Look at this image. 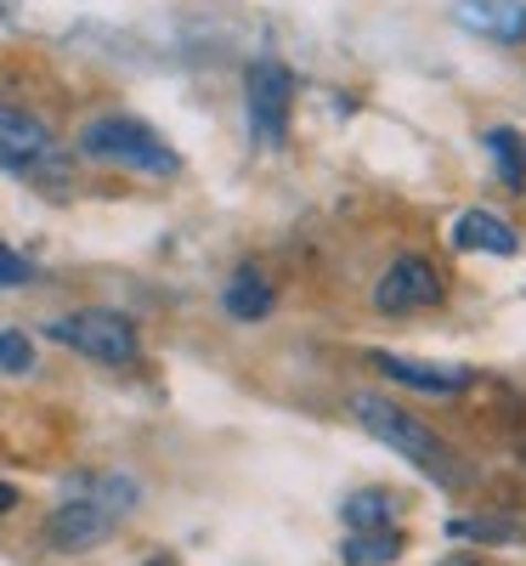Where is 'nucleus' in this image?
<instances>
[{
    "mask_svg": "<svg viewBox=\"0 0 526 566\" xmlns=\"http://www.w3.org/2000/svg\"><path fill=\"white\" fill-rule=\"evenodd\" d=\"M351 413H357V424L368 437H379L386 448H397L408 464H419L430 482H442V488H464L470 482V470L459 464V453L430 431L424 419H413L408 408H397V402H386V397H374V391H362V397H351Z\"/></svg>",
    "mask_w": 526,
    "mask_h": 566,
    "instance_id": "nucleus-1",
    "label": "nucleus"
},
{
    "mask_svg": "<svg viewBox=\"0 0 526 566\" xmlns=\"http://www.w3.org/2000/svg\"><path fill=\"white\" fill-rule=\"evenodd\" d=\"M141 499V488L130 482V476H119V470H108V476H91V482H80L57 510H52V522H45V538H52L57 549H97L125 515H130V504Z\"/></svg>",
    "mask_w": 526,
    "mask_h": 566,
    "instance_id": "nucleus-2",
    "label": "nucleus"
},
{
    "mask_svg": "<svg viewBox=\"0 0 526 566\" xmlns=\"http://www.w3.org/2000/svg\"><path fill=\"white\" fill-rule=\"evenodd\" d=\"M80 154L97 159V165L141 170V176H176V165H181L176 148H170L159 130H148L141 119H119V114L91 119V125L80 130Z\"/></svg>",
    "mask_w": 526,
    "mask_h": 566,
    "instance_id": "nucleus-3",
    "label": "nucleus"
},
{
    "mask_svg": "<svg viewBox=\"0 0 526 566\" xmlns=\"http://www.w3.org/2000/svg\"><path fill=\"white\" fill-rule=\"evenodd\" d=\"M45 335L57 346L103 363V368H130L141 357V340H136V323L125 312H108V306H80L57 323H45Z\"/></svg>",
    "mask_w": 526,
    "mask_h": 566,
    "instance_id": "nucleus-4",
    "label": "nucleus"
},
{
    "mask_svg": "<svg viewBox=\"0 0 526 566\" xmlns=\"http://www.w3.org/2000/svg\"><path fill=\"white\" fill-rule=\"evenodd\" d=\"M244 91H250V130L261 148H283L290 136V103H295V74L283 69L277 57H255L250 74H244Z\"/></svg>",
    "mask_w": 526,
    "mask_h": 566,
    "instance_id": "nucleus-5",
    "label": "nucleus"
},
{
    "mask_svg": "<svg viewBox=\"0 0 526 566\" xmlns=\"http://www.w3.org/2000/svg\"><path fill=\"white\" fill-rule=\"evenodd\" d=\"M442 301V272L430 266L424 255H397L374 283V306L391 312V317H408V312H430Z\"/></svg>",
    "mask_w": 526,
    "mask_h": 566,
    "instance_id": "nucleus-6",
    "label": "nucleus"
},
{
    "mask_svg": "<svg viewBox=\"0 0 526 566\" xmlns=\"http://www.w3.org/2000/svg\"><path fill=\"white\" fill-rule=\"evenodd\" d=\"M57 165V136L45 119L0 103V170H18V176H40Z\"/></svg>",
    "mask_w": 526,
    "mask_h": 566,
    "instance_id": "nucleus-7",
    "label": "nucleus"
},
{
    "mask_svg": "<svg viewBox=\"0 0 526 566\" xmlns=\"http://www.w3.org/2000/svg\"><path fill=\"white\" fill-rule=\"evenodd\" d=\"M374 368L391 374V386H408L419 397H459L475 386V368H464V363H413L397 352H374Z\"/></svg>",
    "mask_w": 526,
    "mask_h": 566,
    "instance_id": "nucleus-8",
    "label": "nucleus"
},
{
    "mask_svg": "<svg viewBox=\"0 0 526 566\" xmlns=\"http://www.w3.org/2000/svg\"><path fill=\"white\" fill-rule=\"evenodd\" d=\"M459 29L498 40V45H520L526 40V0H459L453 7Z\"/></svg>",
    "mask_w": 526,
    "mask_h": 566,
    "instance_id": "nucleus-9",
    "label": "nucleus"
},
{
    "mask_svg": "<svg viewBox=\"0 0 526 566\" xmlns=\"http://www.w3.org/2000/svg\"><path fill=\"white\" fill-rule=\"evenodd\" d=\"M453 244H459V250H487V255H515V250H520L515 227L498 221L493 210H464V216L453 221Z\"/></svg>",
    "mask_w": 526,
    "mask_h": 566,
    "instance_id": "nucleus-10",
    "label": "nucleus"
},
{
    "mask_svg": "<svg viewBox=\"0 0 526 566\" xmlns=\"http://www.w3.org/2000/svg\"><path fill=\"white\" fill-rule=\"evenodd\" d=\"M391 515H397V499L386 488H362L340 504V522L346 533H379V527H391Z\"/></svg>",
    "mask_w": 526,
    "mask_h": 566,
    "instance_id": "nucleus-11",
    "label": "nucleus"
},
{
    "mask_svg": "<svg viewBox=\"0 0 526 566\" xmlns=\"http://www.w3.org/2000/svg\"><path fill=\"white\" fill-rule=\"evenodd\" d=\"M272 301H277V295H272V283H266L261 272H250V266L227 283V312H232L238 323H255V317H266V312H272Z\"/></svg>",
    "mask_w": 526,
    "mask_h": 566,
    "instance_id": "nucleus-12",
    "label": "nucleus"
},
{
    "mask_svg": "<svg viewBox=\"0 0 526 566\" xmlns=\"http://www.w3.org/2000/svg\"><path fill=\"white\" fill-rule=\"evenodd\" d=\"M402 555V533L397 527H379V533H346L340 560L346 566H391Z\"/></svg>",
    "mask_w": 526,
    "mask_h": 566,
    "instance_id": "nucleus-13",
    "label": "nucleus"
},
{
    "mask_svg": "<svg viewBox=\"0 0 526 566\" xmlns=\"http://www.w3.org/2000/svg\"><path fill=\"white\" fill-rule=\"evenodd\" d=\"M487 154H493L504 187H526V136L520 130H509V125L487 130Z\"/></svg>",
    "mask_w": 526,
    "mask_h": 566,
    "instance_id": "nucleus-14",
    "label": "nucleus"
},
{
    "mask_svg": "<svg viewBox=\"0 0 526 566\" xmlns=\"http://www.w3.org/2000/svg\"><path fill=\"white\" fill-rule=\"evenodd\" d=\"M34 368V346L23 328H0V374H29Z\"/></svg>",
    "mask_w": 526,
    "mask_h": 566,
    "instance_id": "nucleus-15",
    "label": "nucleus"
},
{
    "mask_svg": "<svg viewBox=\"0 0 526 566\" xmlns=\"http://www.w3.org/2000/svg\"><path fill=\"white\" fill-rule=\"evenodd\" d=\"M0 283H7V290H23V283H34V266H29L23 255H12L7 244H0Z\"/></svg>",
    "mask_w": 526,
    "mask_h": 566,
    "instance_id": "nucleus-16",
    "label": "nucleus"
},
{
    "mask_svg": "<svg viewBox=\"0 0 526 566\" xmlns=\"http://www.w3.org/2000/svg\"><path fill=\"white\" fill-rule=\"evenodd\" d=\"M12 510H18V488L0 482V515H12Z\"/></svg>",
    "mask_w": 526,
    "mask_h": 566,
    "instance_id": "nucleus-17",
    "label": "nucleus"
},
{
    "mask_svg": "<svg viewBox=\"0 0 526 566\" xmlns=\"http://www.w3.org/2000/svg\"><path fill=\"white\" fill-rule=\"evenodd\" d=\"M436 566H482L475 555H448V560H436Z\"/></svg>",
    "mask_w": 526,
    "mask_h": 566,
    "instance_id": "nucleus-18",
    "label": "nucleus"
}]
</instances>
